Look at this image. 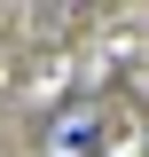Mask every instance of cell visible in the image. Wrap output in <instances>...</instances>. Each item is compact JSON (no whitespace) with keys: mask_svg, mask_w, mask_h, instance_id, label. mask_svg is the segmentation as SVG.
I'll return each instance as SVG.
<instances>
[{"mask_svg":"<svg viewBox=\"0 0 149 157\" xmlns=\"http://www.w3.org/2000/svg\"><path fill=\"white\" fill-rule=\"evenodd\" d=\"M47 157H102V110L94 102H71L47 126Z\"/></svg>","mask_w":149,"mask_h":157,"instance_id":"6da1fadb","label":"cell"}]
</instances>
